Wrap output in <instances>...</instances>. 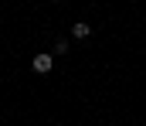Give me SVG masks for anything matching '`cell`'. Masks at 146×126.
Listing matches in <instances>:
<instances>
[{
	"mask_svg": "<svg viewBox=\"0 0 146 126\" xmlns=\"http://www.w3.org/2000/svg\"><path fill=\"white\" fill-rule=\"evenodd\" d=\"M31 65H34L37 75H48V72L54 68V55H34V61H31Z\"/></svg>",
	"mask_w": 146,
	"mask_h": 126,
	"instance_id": "cell-1",
	"label": "cell"
},
{
	"mask_svg": "<svg viewBox=\"0 0 146 126\" xmlns=\"http://www.w3.org/2000/svg\"><path fill=\"white\" fill-rule=\"evenodd\" d=\"M72 34H75V38H88V34H92V27H88L85 21H78V24L72 27Z\"/></svg>",
	"mask_w": 146,
	"mask_h": 126,
	"instance_id": "cell-2",
	"label": "cell"
}]
</instances>
